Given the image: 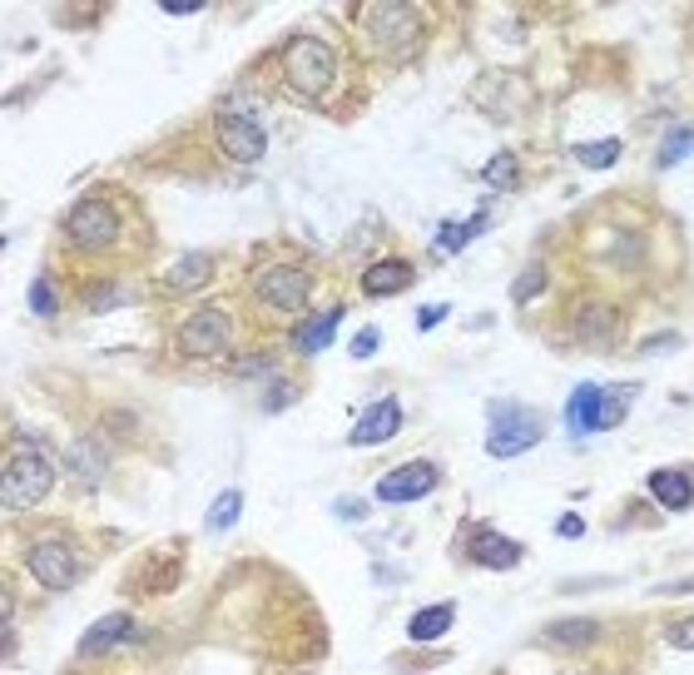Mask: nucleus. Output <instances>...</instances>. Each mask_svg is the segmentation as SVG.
Wrapping results in <instances>:
<instances>
[{
  "label": "nucleus",
  "instance_id": "obj_1",
  "mask_svg": "<svg viewBox=\"0 0 694 675\" xmlns=\"http://www.w3.org/2000/svg\"><path fill=\"white\" fill-rule=\"evenodd\" d=\"M337 50L317 35H293L283 50H278V75H283V89L303 105H327V95L337 89Z\"/></svg>",
  "mask_w": 694,
  "mask_h": 675
},
{
  "label": "nucleus",
  "instance_id": "obj_2",
  "mask_svg": "<svg viewBox=\"0 0 694 675\" xmlns=\"http://www.w3.org/2000/svg\"><path fill=\"white\" fill-rule=\"evenodd\" d=\"M545 437V417L525 403H491L486 407V457L506 462V457L531 452Z\"/></svg>",
  "mask_w": 694,
  "mask_h": 675
},
{
  "label": "nucleus",
  "instance_id": "obj_3",
  "mask_svg": "<svg viewBox=\"0 0 694 675\" xmlns=\"http://www.w3.org/2000/svg\"><path fill=\"white\" fill-rule=\"evenodd\" d=\"M50 486H55V462H50L40 447H20V452L6 457V482H0V502H6V516L30 512L35 502H45Z\"/></svg>",
  "mask_w": 694,
  "mask_h": 675
},
{
  "label": "nucleus",
  "instance_id": "obj_4",
  "mask_svg": "<svg viewBox=\"0 0 694 675\" xmlns=\"http://www.w3.org/2000/svg\"><path fill=\"white\" fill-rule=\"evenodd\" d=\"M65 238L79 254H109L124 238V224H119V208L109 204L105 194H85L75 208L65 214Z\"/></svg>",
  "mask_w": 694,
  "mask_h": 675
},
{
  "label": "nucleus",
  "instance_id": "obj_5",
  "mask_svg": "<svg viewBox=\"0 0 694 675\" xmlns=\"http://www.w3.org/2000/svg\"><path fill=\"white\" fill-rule=\"evenodd\" d=\"M25 571L35 576L40 591H69L85 576V551L69 536H40L25 546Z\"/></svg>",
  "mask_w": 694,
  "mask_h": 675
},
{
  "label": "nucleus",
  "instance_id": "obj_6",
  "mask_svg": "<svg viewBox=\"0 0 694 675\" xmlns=\"http://www.w3.org/2000/svg\"><path fill=\"white\" fill-rule=\"evenodd\" d=\"M357 20L367 25V40L392 60L412 55V50L422 45V15H416L412 6H367Z\"/></svg>",
  "mask_w": 694,
  "mask_h": 675
},
{
  "label": "nucleus",
  "instance_id": "obj_7",
  "mask_svg": "<svg viewBox=\"0 0 694 675\" xmlns=\"http://www.w3.org/2000/svg\"><path fill=\"white\" fill-rule=\"evenodd\" d=\"M174 343L184 357H224L234 347V318H228V308H198L178 323Z\"/></svg>",
  "mask_w": 694,
  "mask_h": 675
},
{
  "label": "nucleus",
  "instance_id": "obj_8",
  "mask_svg": "<svg viewBox=\"0 0 694 675\" xmlns=\"http://www.w3.org/2000/svg\"><path fill=\"white\" fill-rule=\"evenodd\" d=\"M253 293H258V303H268L273 313L297 318V313H307V303H313V278L293 264H273L253 278Z\"/></svg>",
  "mask_w": 694,
  "mask_h": 675
},
{
  "label": "nucleus",
  "instance_id": "obj_9",
  "mask_svg": "<svg viewBox=\"0 0 694 675\" xmlns=\"http://www.w3.org/2000/svg\"><path fill=\"white\" fill-rule=\"evenodd\" d=\"M436 486H442V467L426 462V457H412V462L392 467L387 476H377L372 496L387 506H406V502H422V496H432Z\"/></svg>",
  "mask_w": 694,
  "mask_h": 675
},
{
  "label": "nucleus",
  "instance_id": "obj_10",
  "mask_svg": "<svg viewBox=\"0 0 694 675\" xmlns=\"http://www.w3.org/2000/svg\"><path fill=\"white\" fill-rule=\"evenodd\" d=\"M214 135H218V149H224L234 164H258L268 149V135H263V125H258V115H218Z\"/></svg>",
  "mask_w": 694,
  "mask_h": 675
},
{
  "label": "nucleus",
  "instance_id": "obj_11",
  "mask_svg": "<svg viewBox=\"0 0 694 675\" xmlns=\"http://www.w3.org/2000/svg\"><path fill=\"white\" fill-rule=\"evenodd\" d=\"M525 556L521 542H511V536L491 532V526H471L466 532V561H476L481 571H516Z\"/></svg>",
  "mask_w": 694,
  "mask_h": 675
},
{
  "label": "nucleus",
  "instance_id": "obj_12",
  "mask_svg": "<svg viewBox=\"0 0 694 675\" xmlns=\"http://www.w3.org/2000/svg\"><path fill=\"white\" fill-rule=\"evenodd\" d=\"M397 432H402V403H397V397H377V403L357 417V427L347 432V442L353 447H382V442H392Z\"/></svg>",
  "mask_w": 694,
  "mask_h": 675
},
{
  "label": "nucleus",
  "instance_id": "obj_13",
  "mask_svg": "<svg viewBox=\"0 0 694 675\" xmlns=\"http://www.w3.org/2000/svg\"><path fill=\"white\" fill-rule=\"evenodd\" d=\"M343 318H347L343 303H337V308H323V313H313V318H297V328H293V353H297V357H317V353H323V347L337 338Z\"/></svg>",
  "mask_w": 694,
  "mask_h": 675
},
{
  "label": "nucleus",
  "instance_id": "obj_14",
  "mask_svg": "<svg viewBox=\"0 0 694 675\" xmlns=\"http://www.w3.org/2000/svg\"><path fill=\"white\" fill-rule=\"evenodd\" d=\"M134 635H139L134 615H129V611H109V615H99L85 635H79V655H105V651H115V645H129Z\"/></svg>",
  "mask_w": 694,
  "mask_h": 675
},
{
  "label": "nucleus",
  "instance_id": "obj_15",
  "mask_svg": "<svg viewBox=\"0 0 694 675\" xmlns=\"http://www.w3.org/2000/svg\"><path fill=\"white\" fill-rule=\"evenodd\" d=\"M218 274V258L208 248H194V254H178L164 274V293H198L208 278Z\"/></svg>",
  "mask_w": 694,
  "mask_h": 675
},
{
  "label": "nucleus",
  "instance_id": "obj_16",
  "mask_svg": "<svg viewBox=\"0 0 694 675\" xmlns=\"http://www.w3.org/2000/svg\"><path fill=\"white\" fill-rule=\"evenodd\" d=\"M412 283H416V268L406 264V258H377V264L362 268V293L367 298H397Z\"/></svg>",
  "mask_w": 694,
  "mask_h": 675
},
{
  "label": "nucleus",
  "instance_id": "obj_17",
  "mask_svg": "<svg viewBox=\"0 0 694 675\" xmlns=\"http://www.w3.org/2000/svg\"><path fill=\"white\" fill-rule=\"evenodd\" d=\"M644 486H650V496L664 506V512L694 506V476L684 472V467H654V472L644 476Z\"/></svg>",
  "mask_w": 694,
  "mask_h": 675
},
{
  "label": "nucleus",
  "instance_id": "obj_18",
  "mask_svg": "<svg viewBox=\"0 0 694 675\" xmlns=\"http://www.w3.org/2000/svg\"><path fill=\"white\" fill-rule=\"evenodd\" d=\"M595 413H600V383H581L571 397H565V432L571 437L600 432V427H595Z\"/></svg>",
  "mask_w": 694,
  "mask_h": 675
},
{
  "label": "nucleus",
  "instance_id": "obj_19",
  "mask_svg": "<svg viewBox=\"0 0 694 675\" xmlns=\"http://www.w3.org/2000/svg\"><path fill=\"white\" fill-rule=\"evenodd\" d=\"M452 625H456V601H436V606H422V611L406 621V635H412L416 645H432V641H442Z\"/></svg>",
  "mask_w": 694,
  "mask_h": 675
},
{
  "label": "nucleus",
  "instance_id": "obj_20",
  "mask_svg": "<svg viewBox=\"0 0 694 675\" xmlns=\"http://www.w3.org/2000/svg\"><path fill=\"white\" fill-rule=\"evenodd\" d=\"M595 635H600V625L595 621H551L541 631V641L551 645V651H585Z\"/></svg>",
  "mask_w": 694,
  "mask_h": 675
},
{
  "label": "nucleus",
  "instance_id": "obj_21",
  "mask_svg": "<svg viewBox=\"0 0 694 675\" xmlns=\"http://www.w3.org/2000/svg\"><path fill=\"white\" fill-rule=\"evenodd\" d=\"M486 224H491V208H476V214L462 218V224H442L436 228V248H442V254H462L476 234H486Z\"/></svg>",
  "mask_w": 694,
  "mask_h": 675
},
{
  "label": "nucleus",
  "instance_id": "obj_22",
  "mask_svg": "<svg viewBox=\"0 0 694 675\" xmlns=\"http://www.w3.org/2000/svg\"><path fill=\"white\" fill-rule=\"evenodd\" d=\"M640 393L635 383H620V387H600V413H595V427L600 432H610V427L625 422V413H630V397Z\"/></svg>",
  "mask_w": 694,
  "mask_h": 675
},
{
  "label": "nucleus",
  "instance_id": "obj_23",
  "mask_svg": "<svg viewBox=\"0 0 694 675\" xmlns=\"http://www.w3.org/2000/svg\"><path fill=\"white\" fill-rule=\"evenodd\" d=\"M238 512H243V492H238V486H228V492L218 496L214 506H208V516H204V532H228V526L238 522Z\"/></svg>",
  "mask_w": 694,
  "mask_h": 675
},
{
  "label": "nucleus",
  "instance_id": "obj_24",
  "mask_svg": "<svg viewBox=\"0 0 694 675\" xmlns=\"http://www.w3.org/2000/svg\"><path fill=\"white\" fill-rule=\"evenodd\" d=\"M620 154H625L620 139H595V144H575L571 149V159H581L585 169H610Z\"/></svg>",
  "mask_w": 694,
  "mask_h": 675
},
{
  "label": "nucleus",
  "instance_id": "obj_25",
  "mask_svg": "<svg viewBox=\"0 0 694 675\" xmlns=\"http://www.w3.org/2000/svg\"><path fill=\"white\" fill-rule=\"evenodd\" d=\"M694 149V125H674L670 135H664V144H660V154H654V164L660 169H674L684 154Z\"/></svg>",
  "mask_w": 694,
  "mask_h": 675
},
{
  "label": "nucleus",
  "instance_id": "obj_26",
  "mask_svg": "<svg viewBox=\"0 0 694 675\" xmlns=\"http://www.w3.org/2000/svg\"><path fill=\"white\" fill-rule=\"evenodd\" d=\"M30 313H35V318H55L59 313V293H55L50 278H35V283H30Z\"/></svg>",
  "mask_w": 694,
  "mask_h": 675
},
{
  "label": "nucleus",
  "instance_id": "obj_27",
  "mask_svg": "<svg viewBox=\"0 0 694 675\" xmlns=\"http://www.w3.org/2000/svg\"><path fill=\"white\" fill-rule=\"evenodd\" d=\"M486 184H496V189H516V154H496L491 164H486Z\"/></svg>",
  "mask_w": 694,
  "mask_h": 675
},
{
  "label": "nucleus",
  "instance_id": "obj_28",
  "mask_svg": "<svg viewBox=\"0 0 694 675\" xmlns=\"http://www.w3.org/2000/svg\"><path fill=\"white\" fill-rule=\"evenodd\" d=\"M69 467L79 472V482H85V486L99 482V462L89 457V442H75V452H69Z\"/></svg>",
  "mask_w": 694,
  "mask_h": 675
},
{
  "label": "nucleus",
  "instance_id": "obj_29",
  "mask_svg": "<svg viewBox=\"0 0 694 675\" xmlns=\"http://www.w3.org/2000/svg\"><path fill=\"white\" fill-rule=\"evenodd\" d=\"M541 288H545V268L531 264V268L521 274V283L511 288V298H516V303H531V293H541Z\"/></svg>",
  "mask_w": 694,
  "mask_h": 675
},
{
  "label": "nucleus",
  "instance_id": "obj_30",
  "mask_svg": "<svg viewBox=\"0 0 694 675\" xmlns=\"http://www.w3.org/2000/svg\"><path fill=\"white\" fill-rule=\"evenodd\" d=\"M664 641H670L674 651H694V615H684V621H670V625H664Z\"/></svg>",
  "mask_w": 694,
  "mask_h": 675
},
{
  "label": "nucleus",
  "instance_id": "obj_31",
  "mask_svg": "<svg viewBox=\"0 0 694 675\" xmlns=\"http://www.w3.org/2000/svg\"><path fill=\"white\" fill-rule=\"evenodd\" d=\"M377 347H382V333H377V328H362V333L353 338V347H347V353H353L357 363H367V357H372Z\"/></svg>",
  "mask_w": 694,
  "mask_h": 675
},
{
  "label": "nucleus",
  "instance_id": "obj_32",
  "mask_svg": "<svg viewBox=\"0 0 694 675\" xmlns=\"http://www.w3.org/2000/svg\"><path fill=\"white\" fill-rule=\"evenodd\" d=\"M446 318V303H426V308H416V328H422V333H432L436 323H442Z\"/></svg>",
  "mask_w": 694,
  "mask_h": 675
},
{
  "label": "nucleus",
  "instance_id": "obj_33",
  "mask_svg": "<svg viewBox=\"0 0 694 675\" xmlns=\"http://www.w3.org/2000/svg\"><path fill=\"white\" fill-rule=\"evenodd\" d=\"M362 512H367V502H357V496H343V502H337V516H343V522H362Z\"/></svg>",
  "mask_w": 694,
  "mask_h": 675
},
{
  "label": "nucleus",
  "instance_id": "obj_34",
  "mask_svg": "<svg viewBox=\"0 0 694 675\" xmlns=\"http://www.w3.org/2000/svg\"><path fill=\"white\" fill-rule=\"evenodd\" d=\"M581 532H585L581 516H561V522H555V536H581Z\"/></svg>",
  "mask_w": 694,
  "mask_h": 675
}]
</instances>
